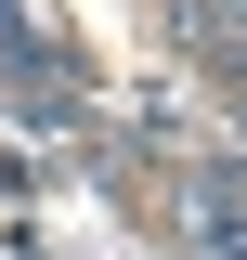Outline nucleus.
<instances>
[{
  "label": "nucleus",
  "mask_w": 247,
  "mask_h": 260,
  "mask_svg": "<svg viewBox=\"0 0 247 260\" xmlns=\"http://www.w3.org/2000/svg\"><path fill=\"white\" fill-rule=\"evenodd\" d=\"M169 26H182V52H195V65L247 78V0H169Z\"/></svg>",
  "instance_id": "f257e3e1"
}]
</instances>
